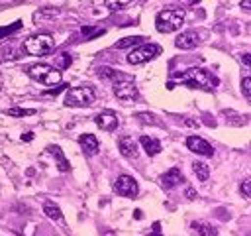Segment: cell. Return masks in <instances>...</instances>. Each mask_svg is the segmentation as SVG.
Returning a JSON list of instances; mask_svg holds the SVG:
<instances>
[{"mask_svg": "<svg viewBox=\"0 0 251 236\" xmlns=\"http://www.w3.org/2000/svg\"><path fill=\"white\" fill-rule=\"evenodd\" d=\"M159 181H161V185H163L165 189H173V187L180 185V183L184 181V177H182V173H180L178 167H171L169 171H165V173L159 177Z\"/></svg>", "mask_w": 251, "mask_h": 236, "instance_id": "11", "label": "cell"}, {"mask_svg": "<svg viewBox=\"0 0 251 236\" xmlns=\"http://www.w3.org/2000/svg\"><path fill=\"white\" fill-rule=\"evenodd\" d=\"M184 195H186V199H194V197H196V191H194L192 187H188V189L184 191Z\"/></svg>", "mask_w": 251, "mask_h": 236, "instance_id": "33", "label": "cell"}, {"mask_svg": "<svg viewBox=\"0 0 251 236\" xmlns=\"http://www.w3.org/2000/svg\"><path fill=\"white\" fill-rule=\"evenodd\" d=\"M241 92L245 98H251V79L249 77H243L241 81Z\"/></svg>", "mask_w": 251, "mask_h": 236, "instance_id": "26", "label": "cell"}, {"mask_svg": "<svg viewBox=\"0 0 251 236\" xmlns=\"http://www.w3.org/2000/svg\"><path fill=\"white\" fill-rule=\"evenodd\" d=\"M118 148H120V151L126 155V157H137V146H135V142L129 138V136H122L120 140H118Z\"/></svg>", "mask_w": 251, "mask_h": 236, "instance_id": "14", "label": "cell"}, {"mask_svg": "<svg viewBox=\"0 0 251 236\" xmlns=\"http://www.w3.org/2000/svg\"><path fill=\"white\" fill-rule=\"evenodd\" d=\"M192 228H194L200 236H218V230H216L212 224H208V222L196 220V222H192Z\"/></svg>", "mask_w": 251, "mask_h": 236, "instance_id": "20", "label": "cell"}, {"mask_svg": "<svg viewBox=\"0 0 251 236\" xmlns=\"http://www.w3.org/2000/svg\"><path fill=\"white\" fill-rule=\"evenodd\" d=\"M53 16H59V10H57V8H51V10L41 8V10H37V12L33 14V22H35V24H39V20H41V18H53Z\"/></svg>", "mask_w": 251, "mask_h": 236, "instance_id": "22", "label": "cell"}, {"mask_svg": "<svg viewBox=\"0 0 251 236\" xmlns=\"http://www.w3.org/2000/svg\"><path fill=\"white\" fill-rule=\"evenodd\" d=\"M96 73H98V77H100V79H104V81H114V83H116V81L126 79L122 73H118L116 69H110V67H100Z\"/></svg>", "mask_w": 251, "mask_h": 236, "instance_id": "18", "label": "cell"}, {"mask_svg": "<svg viewBox=\"0 0 251 236\" xmlns=\"http://www.w3.org/2000/svg\"><path fill=\"white\" fill-rule=\"evenodd\" d=\"M178 81H182L186 87L190 88H202V90H212L216 85H218V79L206 71V69H200V67H192V69H186L182 73L176 75Z\"/></svg>", "mask_w": 251, "mask_h": 236, "instance_id": "1", "label": "cell"}, {"mask_svg": "<svg viewBox=\"0 0 251 236\" xmlns=\"http://www.w3.org/2000/svg\"><path fill=\"white\" fill-rule=\"evenodd\" d=\"M8 114L10 116H29V114H35V110H29V108H10Z\"/></svg>", "mask_w": 251, "mask_h": 236, "instance_id": "27", "label": "cell"}, {"mask_svg": "<svg viewBox=\"0 0 251 236\" xmlns=\"http://www.w3.org/2000/svg\"><path fill=\"white\" fill-rule=\"evenodd\" d=\"M27 75L33 81H39L43 85H55L61 81V71H57L55 67L45 65V63H35L31 67H27Z\"/></svg>", "mask_w": 251, "mask_h": 236, "instance_id": "5", "label": "cell"}, {"mask_svg": "<svg viewBox=\"0 0 251 236\" xmlns=\"http://www.w3.org/2000/svg\"><path fill=\"white\" fill-rule=\"evenodd\" d=\"M94 100H96V92L88 85H84V87H73L65 94V104L67 106H80V108H84V106H90Z\"/></svg>", "mask_w": 251, "mask_h": 236, "instance_id": "4", "label": "cell"}, {"mask_svg": "<svg viewBox=\"0 0 251 236\" xmlns=\"http://www.w3.org/2000/svg\"><path fill=\"white\" fill-rule=\"evenodd\" d=\"M241 61H243L245 67H249V65H251V57H249V53H241Z\"/></svg>", "mask_w": 251, "mask_h": 236, "instance_id": "31", "label": "cell"}, {"mask_svg": "<svg viewBox=\"0 0 251 236\" xmlns=\"http://www.w3.org/2000/svg\"><path fill=\"white\" fill-rule=\"evenodd\" d=\"M78 144H80V148H82V151H84L86 155L96 153V151H98V146H100L94 134H82V136L78 138Z\"/></svg>", "mask_w": 251, "mask_h": 236, "instance_id": "13", "label": "cell"}, {"mask_svg": "<svg viewBox=\"0 0 251 236\" xmlns=\"http://www.w3.org/2000/svg\"><path fill=\"white\" fill-rule=\"evenodd\" d=\"M94 120H96V124H98V128H100V130L112 132V130H116V128H118V114H116V112H112V110H104V112H100Z\"/></svg>", "mask_w": 251, "mask_h": 236, "instance_id": "10", "label": "cell"}, {"mask_svg": "<svg viewBox=\"0 0 251 236\" xmlns=\"http://www.w3.org/2000/svg\"><path fill=\"white\" fill-rule=\"evenodd\" d=\"M69 65H71V57H69V53H63V57H59V67L67 69Z\"/></svg>", "mask_w": 251, "mask_h": 236, "instance_id": "29", "label": "cell"}, {"mask_svg": "<svg viewBox=\"0 0 251 236\" xmlns=\"http://www.w3.org/2000/svg\"><path fill=\"white\" fill-rule=\"evenodd\" d=\"M131 0H106V8L108 10H120V8H126Z\"/></svg>", "mask_w": 251, "mask_h": 236, "instance_id": "25", "label": "cell"}, {"mask_svg": "<svg viewBox=\"0 0 251 236\" xmlns=\"http://www.w3.org/2000/svg\"><path fill=\"white\" fill-rule=\"evenodd\" d=\"M147 236H163V234L159 232V222H155V224H153V232H149Z\"/></svg>", "mask_w": 251, "mask_h": 236, "instance_id": "32", "label": "cell"}, {"mask_svg": "<svg viewBox=\"0 0 251 236\" xmlns=\"http://www.w3.org/2000/svg\"><path fill=\"white\" fill-rule=\"evenodd\" d=\"M114 94H116V98H120V100H124V102H131V100H137V98H139L137 87H135L129 79L116 81V83H114Z\"/></svg>", "mask_w": 251, "mask_h": 236, "instance_id": "7", "label": "cell"}, {"mask_svg": "<svg viewBox=\"0 0 251 236\" xmlns=\"http://www.w3.org/2000/svg\"><path fill=\"white\" fill-rule=\"evenodd\" d=\"M184 22V10L180 8H175V10H161L157 14V20H155V26L161 33H173L176 31Z\"/></svg>", "mask_w": 251, "mask_h": 236, "instance_id": "2", "label": "cell"}, {"mask_svg": "<svg viewBox=\"0 0 251 236\" xmlns=\"http://www.w3.org/2000/svg\"><path fill=\"white\" fill-rule=\"evenodd\" d=\"M161 45L157 43H141L139 47H135L129 55H127V63L129 65H139V63H147L153 57H157L161 53Z\"/></svg>", "mask_w": 251, "mask_h": 236, "instance_id": "6", "label": "cell"}, {"mask_svg": "<svg viewBox=\"0 0 251 236\" xmlns=\"http://www.w3.org/2000/svg\"><path fill=\"white\" fill-rule=\"evenodd\" d=\"M139 142H141V146H143V149H145V153L147 155H155V153H159L161 151V142L157 140V138H151V136H141L139 138Z\"/></svg>", "mask_w": 251, "mask_h": 236, "instance_id": "16", "label": "cell"}, {"mask_svg": "<svg viewBox=\"0 0 251 236\" xmlns=\"http://www.w3.org/2000/svg\"><path fill=\"white\" fill-rule=\"evenodd\" d=\"M241 8H245V10H249V0H243V2H241Z\"/></svg>", "mask_w": 251, "mask_h": 236, "instance_id": "34", "label": "cell"}, {"mask_svg": "<svg viewBox=\"0 0 251 236\" xmlns=\"http://www.w3.org/2000/svg\"><path fill=\"white\" fill-rule=\"evenodd\" d=\"M22 28V20H18V22H14L12 26H6V28H0V39L2 37H6V35H10L12 31H18Z\"/></svg>", "mask_w": 251, "mask_h": 236, "instance_id": "24", "label": "cell"}, {"mask_svg": "<svg viewBox=\"0 0 251 236\" xmlns=\"http://www.w3.org/2000/svg\"><path fill=\"white\" fill-rule=\"evenodd\" d=\"M135 118H139L143 124H151V126L161 124V122H159V120H155V116H153V114H149V112H139V114H135Z\"/></svg>", "mask_w": 251, "mask_h": 236, "instance_id": "23", "label": "cell"}, {"mask_svg": "<svg viewBox=\"0 0 251 236\" xmlns=\"http://www.w3.org/2000/svg\"><path fill=\"white\" fill-rule=\"evenodd\" d=\"M47 153H51V155L57 159V167H59L61 171H69V169H71V163H69V159L63 155V151H61L59 146H55V144L47 146Z\"/></svg>", "mask_w": 251, "mask_h": 236, "instance_id": "15", "label": "cell"}, {"mask_svg": "<svg viewBox=\"0 0 251 236\" xmlns=\"http://www.w3.org/2000/svg\"><path fill=\"white\" fill-rule=\"evenodd\" d=\"M0 88H2V77H0Z\"/></svg>", "mask_w": 251, "mask_h": 236, "instance_id": "35", "label": "cell"}, {"mask_svg": "<svg viewBox=\"0 0 251 236\" xmlns=\"http://www.w3.org/2000/svg\"><path fill=\"white\" fill-rule=\"evenodd\" d=\"M192 171L196 173V177L200 181H206L210 177V169H208V165L204 161H192Z\"/></svg>", "mask_w": 251, "mask_h": 236, "instance_id": "21", "label": "cell"}, {"mask_svg": "<svg viewBox=\"0 0 251 236\" xmlns=\"http://www.w3.org/2000/svg\"><path fill=\"white\" fill-rule=\"evenodd\" d=\"M80 31H82V35H90V33H92V35H102V33H104V30H96V31H94V28H88V26H82Z\"/></svg>", "mask_w": 251, "mask_h": 236, "instance_id": "28", "label": "cell"}, {"mask_svg": "<svg viewBox=\"0 0 251 236\" xmlns=\"http://www.w3.org/2000/svg\"><path fill=\"white\" fill-rule=\"evenodd\" d=\"M175 45L178 49H194L200 45V35L196 31H184L175 39Z\"/></svg>", "mask_w": 251, "mask_h": 236, "instance_id": "12", "label": "cell"}, {"mask_svg": "<svg viewBox=\"0 0 251 236\" xmlns=\"http://www.w3.org/2000/svg\"><path fill=\"white\" fill-rule=\"evenodd\" d=\"M186 148H188L190 151L198 153V155H206V157L214 155V148H212L204 138H200V136H188V138H186Z\"/></svg>", "mask_w": 251, "mask_h": 236, "instance_id": "9", "label": "cell"}, {"mask_svg": "<svg viewBox=\"0 0 251 236\" xmlns=\"http://www.w3.org/2000/svg\"><path fill=\"white\" fill-rule=\"evenodd\" d=\"M43 212H45L49 218L63 222V226H65V220H63V214H61V208H59L55 203H51V201H45V203H43Z\"/></svg>", "mask_w": 251, "mask_h": 236, "instance_id": "17", "label": "cell"}, {"mask_svg": "<svg viewBox=\"0 0 251 236\" xmlns=\"http://www.w3.org/2000/svg\"><path fill=\"white\" fill-rule=\"evenodd\" d=\"M249 187H251V181H243L241 187H239V191H241V195H243L245 199L249 197Z\"/></svg>", "mask_w": 251, "mask_h": 236, "instance_id": "30", "label": "cell"}, {"mask_svg": "<svg viewBox=\"0 0 251 236\" xmlns=\"http://www.w3.org/2000/svg\"><path fill=\"white\" fill-rule=\"evenodd\" d=\"M143 39H145V37H141V35H129V37H124V39L116 41L114 47H116V49H127V47H131V45H141Z\"/></svg>", "mask_w": 251, "mask_h": 236, "instance_id": "19", "label": "cell"}, {"mask_svg": "<svg viewBox=\"0 0 251 236\" xmlns=\"http://www.w3.org/2000/svg\"><path fill=\"white\" fill-rule=\"evenodd\" d=\"M24 49L29 55L43 57V55H49L55 49V39H53L51 33H35V35H29L24 41Z\"/></svg>", "mask_w": 251, "mask_h": 236, "instance_id": "3", "label": "cell"}, {"mask_svg": "<svg viewBox=\"0 0 251 236\" xmlns=\"http://www.w3.org/2000/svg\"><path fill=\"white\" fill-rule=\"evenodd\" d=\"M114 189L118 195L122 197H129V199H135L137 193H139V187H137V181L131 177V175H120L114 183Z\"/></svg>", "mask_w": 251, "mask_h": 236, "instance_id": "8", "label": "cell"}]
</instances>
